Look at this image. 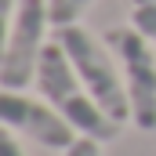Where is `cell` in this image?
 Listing matches in <instances>:
<instances>
[{"mask_svg": "<svg viewBox=\"0 0 156 156\" xmlns=\"http://www.w3.org/2000/svg\"><path fill=\"white\" fill-rule=\"evenodd\" d=\"M131 26L156 47V0H131Z\"/></svg>", "mask_w": 156, "mask_h": 156, "instance_id": "52a82bcc", "label": "cell"}, {"mask_svg": "<svg viewBox=\"0 0 156 156\" xmlns=\"http://www.w3.org/2000/svg\"><path fill=\"white\" fill-rule=\"evenodd\" d=\"M62 156H102V142H94V138H83V134H80V138H76V142H73Z\"/></svg>", "mask_w": 156, "mask_h": 156, "instance_id": "ba28073f", "label": "cell"}, {"mask_svg": "<svg viewBox=\"0 0 156 156\" xmlns=\"http://www.w3.org/2000/svg\"><path fill=\"white\" fill-rule=\"evenodd\" d=\"M102 40L120 62L131 98V123L138 131H156V47L134 26H109Z\"/></svg>", "mask_w": 156, "mask_h": 156, "instance_id": "3957f363", "label": "cell"}, {"mask_svg": "<svg viewBox=\"0 0 156 156\" xmlns=\"http://www.w3.org/2000/svg\"><path fill=\"white\" fill-rule=\"evenodd\" d=\"M0 156H26L22 142H18V134L7 131V127H4V134H0Z\"/></svg>", "mask_w": 156, "mask_h": 156, "instance_id": "9c48e42d", "label": "cell"}, {"mask_svg": "<svg viewBox=\"0 0 156 156\" xmlns=\"http://www.w3.org/2000/svg\"><path fill=\"white\" fill-rule=\"evenodd\" d=\"M0 116L4 127L29 138L33 145L47 149V153H66L73 142H76V127L62 116L51 102L44 98H29L22 91H4L0 94Z\"/></svg>", "mask_w": 156, "mask_h": 156, "instance_id": "5b68a950", "label": "cell"}, {"mask_svg": "<svg viewBox=\"0 0 156 156\" xmlns=\"http://www.w3.org/2000/svg\"><path fill=\"white\" fill-rule=\"evenodd\" d=\"M33 83H37L40 98L51 102L62 116L76 127V134L94 138V142H102V145L120 138L123 127L91 98V91L83 87L76 66L69 62V55H66V47H62L58 40H51V44L44 47L40 66H37V80H33Z\"/></svg>", "mask_w": 156, "mask_h": 156, "instance_id": "6da1fadb", "label": "cell"}, {"mask_svg": "<svg viewBox=\"0 0 156 156\" xmlns=\"http://www.w3.org/2000/svg\"><path fill=\"white\" fill-rule=\"evenodd\" d=\"M18 4H22V0H0V15H4V22L15 15V7H18Z\"/></svg>", "mask_w": 156, "mask_h": 156, "instance_id": "30bf717a", "label": "cell"}, {"mask_svg": "<svg viewBox=\"0 0 156 156\" xmlns=\"http://www.w3.org/2000/svg\"><path fill=\"white\" fill-rule=\"evenodd\" d=\"M91 4H94V0H47L51 26H55V29H62V26H76Z\"/></svg>", "mask_w": 156, "mask_h": 156, "instance_id": "8992f818", "label": "cell"}, {"mask_svg": "<svg viewBox=\"0 0 156 156\" xmlns=\"http://www.w3.org/2000/svg\"><path fill=\"white\" fill-rule=\"evenodd\" d=\"M55 40L66 47V55L76 66V73L83 80V87L91 91V98L123 127L131 120V98H127L123 73H120V62H116V55L109 51V44L102 37H94V33H87L80 22L55 29Z\"/></svg>", "mask_w": 156, "mask_h": 156, "instance_id": "7a4b0ae2", "label": "cell"}, {"mask_svg": "<svg viewBox=\"0 0 156 156\" xmlns=\"http://www.w3.org/2000/svg\"><path fill=\"white\" fill-rule=\"evenodd\" d=\"M47 0H22L15 7V15L7 18V37L0 51V87L4 91H22L29 87V80H37L40 55L47 47Z\"/></svg>", "mask_w": 156, "mask_h": 156, "instance_id": "277c9868", "label": "cell"}]
</instances>
